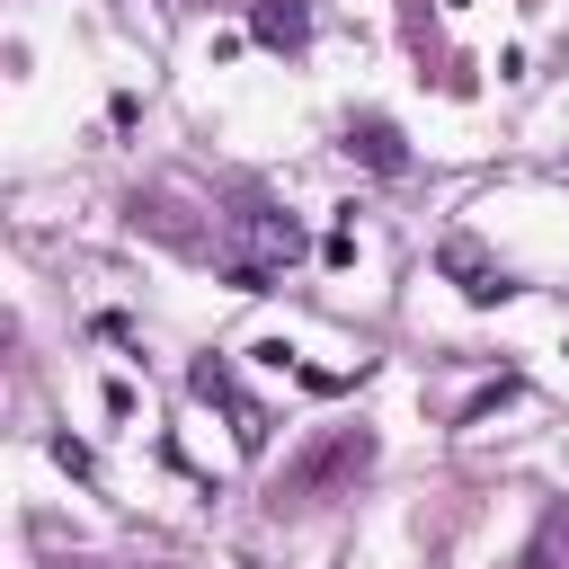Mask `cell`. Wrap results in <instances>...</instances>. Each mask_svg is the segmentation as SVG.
I'll return each instance as SVG.
<instances>
[{
    "label": "cell",
    "instance_id": "obj_6",
    "mask_svg": "<svg viewBox=\"0 0 569 569\" xmlns=\"http://www.w3.org/2000/svg\"><path fill=\"white\" fill-rule=\"evenodd\" d=\"M302 27H311V18H302V0H249V36H258V44L293 53V44H302Z\"/></svg>",
    "mask_w": 569,
    "mask_h": 569
},
{
    "label": "cell",
    "instance_id": "obj_1",
    "mask_svg": "<svg viewBox=\"0 0 569 569\" xmlns=\"http://www.w3.org/2000/svg\"><path fill=\"white\" fill-rule=\"evenodd\" d=\"M365 462H373V436H365V427H338L329 445H311V453L276 480V498H320L329 480H347V471H365Z\"/></svg>",
    "mask_w": 569,
    "mask_h": 569
},
{
    "label": "cell",
    "instance_id": "obj_2",
    "mask_svg": "<svg viewBox=\"0 0 569 569\" xmlns=\"http://www.w3.org/2000/svg\"><path fill=\"white\" fill-rule=\"evenodd\" d=\"M231 231L258 249L249 267H284V258L302 249V222H293V213H267V204H240V213H231Z\"/></svg>",
    "mask_w": 569,
    "mask_h": 569
},
{
    "label": "cell",
    "instance_id": "obj_5",
    "mask_svg": "<svg viewBox=\"0 0 569 569\" xmlns=\"http://www.w3.org/2000/svg\"><path fill=\"white\" fill-rule=\"evenodd\" d=\"M347 151H356L365 169H382V178H400V169H409V151H400V133H391V116H347Z\"/></svg>",
    "mask_w": 569,
    "mask_h": 569
},
{
    "label": "cell",
    "instance_id": "obj_3",
    "mask_svg": "<svg viewBox=\"0 0 569 569\" xmlns=\"http://www.w3.org/2000/svg\"><path fill=\"white\" fill-rule=\"evenodd\" d=\"M187 382H196V400H222V409H231V436H240L249 453L267 445V409H258V400H240V382H231V373H222L213 356H204V365H196Z\"/></svg>",
    "mask_w": 569,
    "mask_h": 569
},
{
    "label": "cell",
    "instance_id": "obj_4",
    "mask_svg": "<svg viewBox=\"0 0 569 569\" xmlns=\"http://www.w3.org/2000/svg\"><path fill=\"white\" fill-rule=\"evenodd\" d=\"M436 267H445V276L462 284V302H507V293H516V284H507V276H498V267H489V258H480V249H471L462 231H453V240L436 249Z\"/></svg>",
    "mask_w": 569,
    "mask_h": 569
}]
</instances>
